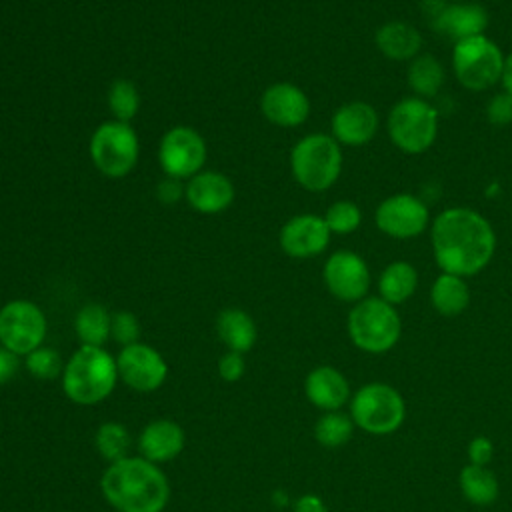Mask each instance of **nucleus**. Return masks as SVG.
I'll return each mask as SVG.
<instances>
[{
    "instance_id": "f257e3e1",
    "label": "nucleus",
    "mask_w": 512,
    "mask_h": 512,
    "mask_svg": "<svg viewBox=\"0 0 512 512\" xmlns=\"http://www.w3.org/2000/svg\"><path fill=\"white\" fill-rule=\"evenodd\" d=\"M430 244L440 272L470 278L490 264L496 252V232L478 210L452 206L434 216Z\"/></svg>"
},
{
    "instance_id": "f03ea898",
    "label": "nucleus",
    "mask_w": 512,
    "mask_h": 512,
    "mask_svg": "<svg viewBox=\"0 0 512 512\" xmlns=\"http://www.w3.org/2000/svg\"><path fill=\"white\" fill-rule=\"evenodd\" d=\"M104 500L118 512H164L170 482L162 468L142 456L110 462L100 478Z\"/></svg>"
},
{
    "instance_id": "7ed1b4c3",
    "label": "nucleus",
    "mask_w": 512,
    "mask_h": 512,
    "mask_svg": "<svg viewBox=\"0 0 512 512\" xmlns=\"http://www.w3.org/2000/svg\"><path fill=\"white\" fill-rule=\"evenodd\" d=\"M116 358L102 346H80L64 364L62 390L78 406H96L118 384Z\"/></svg>"
},
{
    "instance_id": "20e7f679",
    "label": "nucleus",
    "mask_w": 512,
    "mask_h": 512,
    "mask_svg": "<svg viewBox=\"0 0 512 512\" xmlns=\"http://www.w3.org/2000/svg\"><path fill=\"white\" fill-rule=\"evenodd\" d=\"M346 332L350 342L366 354L390 352L402 336V318L396 306L380 296H366L352 304L346 318Z\"/></svg>"
},
{
    "instance_id": "39448f33",
    "label": "nucleus",
    "mask_w": 512,
    "mask_h": 512,
    "mask_svg": "<svg viewBox=\"0 0 512 512\" xmlns=\"http://www.w3.org/2000/svg\"><path fill=\"white\" fill-rule=\"evenodd\" d=\"M348 414L358 430L370 436H390L406 420V400L392 384L374 380L352 392Z\"/></svg>"
},
{
    "instance_id": "423d86ee",
    "label": "nucleus",
    "mask_w": 512,
    "mask_h": 512,
    "mask_svg": "<svg viewBox=\"0 0 512 512\" xmlns=\"http://www.w3.org/2000/svg\"><path fill=\"white\" fill-rule=\"evenodd\" d=\"M290 170L304 190L324 192L342 172V148L332 134H306L290 150Z\"/></svg>"
},
{
    "instance_id": "0eeeda50",
    "label": "nucleus",
    "mask_w": 512,
    "mask_h": 512,
    "mask_svg": "<svg viewBox=\"0 0 512 512\" xmlns=\"http://www.w3.org/2000/svg\"><path fill=\"white\" fill-rule=\"evenodd\" d=\"M506 54L486 34L454 42L452 72L458 84L470 92H484L502 80Z\"/></svg>"
},
{
    "instance_id": "6e6552de",
    "label": "nucleus",
    "mask_w": 512,
    "mask_h": 512,
    "mask_svg": "<svg viewBox=\"0 0 512 512\" xmlns=\"http://www.w3.org/2000/svg\"><path fill=\"white\" fill-rule=\"evenodd\" d=\"M386 132L400 152L422 154L436 142L438 110L424 98L406 96L390 108Z\"/></svg>"
},
{
    "instance_id": "1a4fd4ad",
    "label": "nucleus",
    "mask_w": 512,
    "mask_h": 512,
    "mask_svg": "<svg viewBox=\"0 0 512 512\" xmlns=\"http://www.w3.org/2000/svg\"><path fill=\"white\" fill-rule=\"evenodd\" d=\"M88 150L100 174L122 178L136 166L140 144L136 130L128 122L110 120L94 130Z\"/></svg>"
},
{
    "instance_id": "9d476101",
    "label": "nucleus",
    "mask_w": 512,
    "mask_h": 512,
    "mask_svg": "<svg viewBox=\"0 0 512 512\" xmlns=\"http://www.w3.org/2000/svg\"><path fill=\"white\" fill-rule=\"evenodd\" d=\"M48 322L42 308L16 298L0 308V344L18 356H26L46 338Z\"/></svg>"
},
{
    "instance_id": "9b49d317",
    "label": "nucleus",
    "mask_w": 512,
    "mask_h": 512,
    "mask_svg": "<svg viewBox=\"0 0 512 512\" xmlns=\"http://www.w3.org/2000/svg\"><path fill=\"white\" fill-rule=\"evenodd\" d=\"M374 222L384 236L394 240H410L430 228L432 216L422 198L410 192H398L384 198L376 206Z\"/></svg>"
},
{
    "instance_id": "f8f14e48",
    "label": "nucleus",
    "mask_w": 512,
    "mask_h": 512,
    "mask_svg": "<svg viewBox=\"0 0 512 512\" xmlns=\"http://www.w3.org/2000/svg\"><path fill=\"white\" fill-rule=\"evenodd\" d=\"M158 162L166 176L190 180L206 162V142L198 130L190 126H174L160 140Z\"/></svg>"
},
{
    "instance_id": "ddd939ff",
    "label": "nucleus",
    "mask_w": 512,
    "mask_h": 512,
    "mask_svg": "<svg viewBox=\"0 0 512 512\" xmlns=\"http://www.w3.org/2000/svg\"><path fill=\"white\" fill-rule=\"evenodd\" d=\"M326 290L340 302L356 304L368 296L372 274L366 260L350 250H338L328 256L322 268Z\"/></svg>"
},
{
    "instance_id": "4468645a",
    "label": "nucleus",
    "mask_w": 512,
    "mask_h": 512,
    "mask_svg": "<svg viewBox=\"0 0 512 512\" xmlns=\"http://www.w3.org/2000/svg\"><path fill=\"white\" fill-rule=\"evenodd\" d=\"M116 366L118 378L136 392H154L168 378V364L164 356L144 342L122 346L116 356Z\"/></svg>"
},
{
    "instance_id": "2eb2a0df",
    "label": "nucleus",
    "mask_w": 512,
    "mask_h": 512,
    "mask_svg": "<svg viewBox=\"0 0 512 512\" xmlns=\"http://www.w3.org/2000/svg\"><path fill=\"white\" fill-rule=\"evenodd\" d=\"M332 232L318 214L292 216L280 230V248L292 258H314L330 244Z\"/></svg>"
},
{
    "instance_id": "dca6fc26",
    "label": "nucleus",
    "mask_w": 512,
    "mask_h": 512,
    "mask_svg": "<svg viewBox=\"0 0 512 512\" xmlns=\"http://www.w3.org/2000/svg\"><path fill=\"white\" fill-rule=\"evenodd\" d=\"M260 110L270 124L296 128L310 116V100L300 86L292 82H276L262 92Z\"/></svg>"
},
{
    "instance_id": "f3484780",
    "label": "nucleus",
    "mask_w": 512,
    "mask_h": 512,
    "mask_svg": "<svg viewBox=\"0 0 512 512\" xmlns=\"http://www.w3.org/2000/svg\"><path fill=\"white\" fill-rule=\"evenodd\" d=\"M332 138L340 146H364L368 144L380 128V116L376 108L364 100L344 102L332 114Z\"/></svg>"
},
{
    "instance_id": "a211bd4d",
    "label": "nucleus",
    "mask_w": 512,
    "mask_h": 512,
    "mask_svg": "<svg viewBox=\"0 0 512 512\" xmlns=\"http://www.w3.org/2000/svg\"><path fill=\"white\" fill-rule=\"evenodd\" d=\"M304 396L314 408L322 412H332L342 410L350 402L352 388L348 378L338 368L330 364H320L306 374Z\"/></svg>"
},
{
    "instance_id": "6ab92c4d",
    "label": "nucleus",
    "mask_w": 512,
    "mask_h": 512,
    "mask_svg": "<svg viewBox=\"0 0 512 512\" xmlns=\"http://www.w3.org/2000/svg\"><path fill=\"white\" fill-rule=\"evenodd\" d=\"M430 26L452 42L484 34L488 12L478 2H446Z\"/></svg>"
},
{
    "instance_id": "aec40b11",
    "label": "nucleus",
    "mask_w": 512,
    "mask_h": 512,
    "mask_svg": "<svg viewBox=\"0 0 512 512\" xmlns=\"http://www.w3.org/2000/svg\"><path fill=\"white\" fill-rule=\"evenodd\" d=\"M186 202L202 214H216L226 210L234 200L232 180L214 170H200L194 174L184 190Z\"/></svg>"
},
{
    "instance_id": "412c9836",
    "label": "nucleus",
    "mask_w": 512,
    "mask_h": 512,
    "mask_svg": "<svg viewBox=\"0 0 512 512\" xmlns=\"http://www.w3.org/2000/svg\"><path fill=\"white\" fill-rule=\"evenodd\" d=\"M136 444L142 458L154 464H162L182 454L186 444V434L178 422L168 418H158L148 422L140 430Z\"/></svg>"
},
{
    "instance_id": "4be33fe9",
    "label": "nucleus",
    "mask_w": 512,
    "mask_h": 512,
    "mask_svg": "<svg viewBox=\"0 0 512 512\" xmlns=\"http://www.w3.org/2000/svg\"><path fill=\"white\" fill-rule=\"evenodd\" d=\"M378 52L394 62H410L422 50L420 30L406 20H390L378 26L374 34Z\"/></svg>"
},
{
    "instance_id": "5701e85b",
    "label": "nucleus",
    "mask_w": 512,
    "mask_h": 512,
    "mask_svg": "<svg viewBox=\"0 0 512 512\" xmlns=\"http://www.w3.org/2000/svg\"><path fill=\"white\" fill-rule=\"evenodd\" d=\"M430 304L444 318H456L470 306V286L466 278L440 272L430 286Z\"/></svg>"
},
{
    "instance_id": "b1692460",
    "label": "nucleus",
    "mask_w": 512,
    "mask_h": 512,
    "mask_svg": "<svg viewBox=\"0 0 512 512\" xmlns=\"http://www.w3.org/2000/svg\"><path fill=\"white\" fill-rule=\"evenodd\" d=\"M418 288V270L408 260L390 262L376 280V290L382 300L392 306L408 302Z\"/></svg>"
},
{
    "instance_id": "393cba45",
    "label": "nucleus",
    "mask_w": 512,
    "mask_h": 512,
    "mask_svg": "<svg viewBox=\"0 0 512 512\" xmlns=\"http://www.w3.org/2000/svg\"><path fill=\"white\" fill-rule=\"evenodd\" d=\"M216 332L232 352H248L256 344L258 330L252 316L240 308H224L216 318Z\"/></svg>"
},
{
    "instance_id": "a878e982",
    "label": "nucleus",
    "mask_w": 512,
    "mask_h": 512,
    "mask_svg": "<svg viewBox=\"0 0 512 512\" xmlns=\"http://www.w3.org/2000/svg\"><path fill=\"white\" fill-rule=\"evenodd\" d=\"M458 488L462 498L474 506H490L500 494L498 476L490 470V466H462L458 472Z\"/></svg>"
},
{
    "instance_id": "bb28decb",
    "label": "nucleus",
    "mask_w": 512,
    "mask_h": 512,
    "mask_svg": "<svg viewBox=\"0 0 512 512\" xmlns=\"http://www.w3.org/2000/svg\"><path fill=\"white\" fill-rule=\"evenodd\" d=\"M406 80L414 96L430 98L440 92L446 80V70L442 62L432 54H418L414 60L408 62Z\"/></svg>"
},
{
    "instance_id": "cd10ccee",
    "label": "nucleus",
    "mask_w": 512,
    "mask_h": 512,
    "mask_svg": "<svg viewBox=\"0 0 512 512\" xmlns=\"http://www.w3.org/2000/svg\"><path fill=\"white\" fill-rule=\"evenodd\" d=\"M112 314L96 302L84 304L74 316V332L82 346H104L110 338Z\"/></svg>"
},
{
    "instance_id": "c85d7f7f",
    "label": "nucleus",
    "mask_w": 512,
    "mask_h": 512,
    "mask_svg": "<svg viewBox=\"0 0 512 512\" xmlns=\"http://www.w3.org/2000/svg\"><path fill=\"white\" fill-rule=\"evenodd\" d=\"M354 422L348 412L342 410H332V412H322L320 418L314 422V440L328 450H336L346 446L352 436H354Z\"/></svg>"
},
{
    "instance_id": "c756f323",
    "label": "nucleus",
    "mask_w": 512,
    "mask_h": 512,
    "mask_svg": "<svg viewBox=\"0 0 512 512\" xmlns=\"http://www.w3.org/2000/svg\"><path fill=\"white\" fill-rule=\"evenodd\" d=\"M94 444L98 454L108 460V462H116L128 456V450L132 446V436L128 432V428L120 422H104L98 426L96 436H94Z\"/></svg>"
},
{
    "instance_id": "7c9ffc66",
    "label": "nucleus",
    "mask_w": 512,
    "mask_h": 512,
    "mask_svg": "<svg viewBox=\"0 0 512 512\" xmlns=\"http://www.w3.org/2000/svg\"><path fill=\"white\" fill-rule=\"evenodd\" d=\"M108 108L118 122H128L136 116L140 108V94L134 82L130 80H114L108 88Z\"/></svg>"
},
{
    "instance_id": "2f4dec72",
    "label": "nucleus",
    "mask_w": 512,
    "mask_h": 512,
    "mask_svg": "<svg viewBox=\"0 0 512 512\" xmlns=\"http://www.w3.org/2000/svg\"><path fill=\"white\" fill-rule=\"evenodd\" d=\"M324 222L332 234L346 236L358 230L362 224V210L352 200H336L324 212Z\"/></svg>"
},
{
    "instance_id": "473e14b6",
    "label": "nucleus",
    "mask_w": 512,
    "mask_h": 512,
    "mask_svg": "<svg viewBox=\"0 0 512 512\" xmlns=\"http://www.w3.org/2000/svg\"><path fill=\"white\" fill-rule=\"evenodd\" d=\"M24 366L30 372V376L38 380H54L56 376H62L64 370L60 354L44 344L24 356Z\"/></svg>"
},
{
    "instance_id": "72a5a7b5",
    "label": "nucleus",
    "mask_w": 512,
    "mask_h": 512,
    "mask_svg": "<svg viewBox=\"0 0 512 512\" xmlns=\"http://www.w3.org/2000/svg\"><path fill=\"white\" fill-rule=\"evenodd\" d=\"M110 338L122 346H130L136 344L140 338V322L138 318L128 312V310H120L112 314V322H110Z\"/></svg>"
},
{
    "instance_id": "f704fd0d",
    "label": "nucleus",
    "mask_w": 512,
    "mask_h": 512,
    "mask_svg": "<svg viewBox=\"0 0 512 512\" xmlns=\"http://www.w3.org/2000/svg\"><path fill=\"white\" fill-rule=\"evenodd\" d=\"M494 454H496V448H494V442L484 436V434H478L474 436L468 446H466V456H468V464H476V466H490L492 460H494Z\"/></svg>"
},
{
    "instance_id": "c9c22d12",
    "label": "nucleus",
    "mask_w": 512,
    "mask_h": 512,
    "mask_svg": "<svg viewBox=\"0 0 512 512\" xmlns=\"http://www.w3.org/2000/svg\"><path fill=\"white\" fill-rule=\"evenodd\" d=\"M486 116L494 126H506L512 122V96L500 92L490 98L486 106Z\"/></svg>"
},
{
    "instance_id": "e433bc0d",
    "label": "nucleus",
    "mask_w": 512,
    "mask_h": 512,
    "mask_svg": "<svg viewBox=\"0 0 512 512\" xmlns=\"http://www.w3.org/2000/svg\"><path fill=\"white\" fill-rule=\"evenodd\" d=\"M246 372V360L244 354L228 350L218 360V374L224 382H238Z\"/></svg>"
},
{
    "instance_id": "4c0bfd02",
    "label": "nucleus",
    "mask_w": 512,
    "mask_h": 512,
    "mask_svg": "<svg viewBox=\"0 0 512 512\" xmlns=\"http://www.w3.org/2000/svg\"><path fill=\"white\" fill-rule=\"evenodd\" d=\"M184 190H186V186H182V180L166 176L164 180L158 182L156 194H158L160 202H164V204H176V202L184 196Z\"/></svg>"
},
{
    "instance_id": "58836bf2",
    "label": "nucleus",
    "mask_w": 512,
    "mask_h": 512,
    "mask_svg": "<svg viewBox=\"0 0 512 512\" xmlns=\"http://www.w3.org/2000/svg\"><path fill=\"white\" fill-rule=\"evenodd\" d=\"M20 368V356L0 344V386L8 384Z\"/></svg>"
},
{
    "instance_id": "ea45409f",
    "label": "nucleus",
    "mask_w": 512,
    "mask_h": 512,
    "mask_svg": "<svg viewBox=\"0 0 512 512\" xmlns=\"http://www.w3.org/2000/svg\"><path fill=\"white\" fill-rule=\"evenodd\" d=\"M292 512H328L326 502L318 494H302L296 498Z\"/></svg>"
},
{
    "instance_id": "a19ab883",
    "label": "nucleus",
    "mask_w": 512,
    "mask_h": 512,
    "mask_svg": "<svg viewBox=\"0 0 512 512\" xmlns=\"http://www.w3.org/2000/svg\"><path fill=\"white\" fill-rule=\"evenodd\" d=\"M500 84H502L504 92L512 96V52L506 54V62H504V72H502Z\"/></svg>"
}]
</instances>
